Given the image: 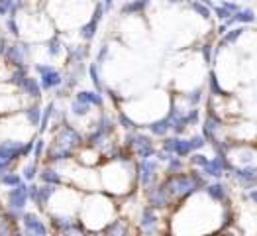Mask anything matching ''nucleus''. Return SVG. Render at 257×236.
<instances>
[{
    "mask_svg": "<svg viewBox=\"0 0 257 236\" xmlns=\"http://www.w3.org/2000/svg\"><path fill=\"white\" fill-rule=\"evenodd\" d=\"M34 73L38 75V81H40V87H42L43 93L57 91L65 83L63 73L51 63H36L34 65Z\"/></svg>",
    "mask_w": 257,
    "mask_h": 236,
    "instance_id": "nucleus-1",
    "label": "nucleus"
},
{
    "mask_svg": "<svg viewBox=\"0 0 257 236\" xmlns=\"http://www.w3.org/2000/svg\"><path fill=\"white\" fill-rule=\"evenodd\" d=\"M53 144L63 146L67 150L75 151L77 148H81V146L85 144V138H83V134L75 128V126H71V124H67V122H61V124H57V128H55Z\"/></svg>",
    "mask_w": 257,
    "mask_h": 236,
    "instance_id": "nucleus-2",
    "label": "nucleus"
},
{
    "mask_svg": "<svg viewBox=\"0 0 257 236\" xmlns=\"http://www.w3.org/2000/svg\"><path fill=\"white\" fill-rule=\"evenodd\" d=\"M22 140H0V173L12 170V166L20 160Z\"/></svg>",
    "mask_w": 257,
    "mask_h": 236,
    "instance_id": "nucleus-3",
    "label": "nucleus"
},
{
    "mask_svg": "<svg viewBox=\"0 0 257 236\" xmlns=\"http://www.w3.org/2000/svg\"><path fill=\"white\" fill-rule=\"evenodd\" d=\"M4 61L6 65L14 67V69H20V67H28V59H30V45L28 43L20 42H10L8 49L4 51Z\"/></svg>",
    "mask_w": 257,
    "mask_h": 236,
    "instance_id": "nucleus-4",
    "label": "nucleus"
},
{
    "mask_svg": "<svg viewBox=\"0 0 257 236\" xmlns=\"http://www.w3.org/2000/svg\"><path fill=\"white\" fill-rule=\"evenodd\" d=\"M126 146L132 148L140 160H150L151 155H155V148H153L151 138L144 136V134H138V132H130L126 136Z\"/></svg>",
    "mask_w": 257,
    "mask_h": 236,
    "instance_id": "nucleus-5",
    "label": "nucleus"
},
{
    "mask_svg": "<svg viewBox=\"0 0 257 236\" xmlns=\"http://www.w3.org/2000/svg\"><path fill=\"white\" fill-rule=\"evenodd\" d=\"M4 197H6V207H4V209L24 215V213H26L24 209H26V205H28V183L24 181L18 187L8 189Z\"/></svg>",
    "mask_w": 257,
    "mask_h": 236,
    "instance_id": "nucleus-6",
    "label": "nucleus"
},
{
    "mask_svg": "<svg viewBox=\"0 0 257 236\" xmlns=\"http://www.w3.org/2000/svg\"><path fill=\"white\" fill-rule=\"evenodd\" d=\"M20 224L24 236H49V228L38 213H24Z\"/></svg>",
    "mask_w": 257,
    "mask_h": 236,
    "instance_id": "nucleus-7",
    "label": "nucleus"
},
{
    "mask_svg": "<svg viewBox=\"0 0 257 236\" xmlns=\"http://www.w3.org/2000/svg\"><path fill=\"white\" fill-rule=\"evenodd\" d=\"M73 155H75V151L73 150H67V148L57 146V144H53V142H51V146H47V148H45V153H43V158H45V164H47V166L65 164V162H69Z\"/></svg>",
    "mask_w": 257,
    "mask_h": 236,
    "instance_id": "nucleus-8",
    "label": "nucleus"
},
{
    "mask_svg": "<svg viewBox=\"0 0 257 236\" xmlns=\"http://www.w3.org/2000/svg\"><path fill=\"white\" fill-rule=\"evenodd\" d=\"M155 175H157V162L155 160H140V164H138V179L146 189L153 185Z\"/></svg>",
    "mask_w": 257,
    "mask_h": 236,
    "instance_id": "nucleus-9",
    "label": "nucleus"
},
{
    "mask_svg": "<svg viewBox=\"0 0 257 236\" xmlns=\"http://www.w3.org/2000/svg\"><path fill=\"white\" fill-rule=\"evenodd\" d=\"M18 91H20L24 97H28L32 103H38V101L42 99V95H43V91H42V87H40L38 77H32V75H28V77L22 81V85L18 87Z\"/></svg>",
    "mask_w": 257,
    "mask_h": 236,
    "instance_id": "nucleus-10",
    "label": "nucleus"
},
{
    "mask_svg": "<svg viewBox=\"0 0 257 236\" xmlns=\"http://www.w3.org/2000/svg\"><path fill=\"white\" fill-rule=\"evenodd\" d=\"M38 179L42 181V185H53V187H61L63 185V175L59 173V170L55 166H43L40 168Z\"/></svg>",
    "mask_w": 257,
    "mask_h": 236,
    "instance_id": "nucleus-11",
    "label": "nucleus"
},
{
    "mask_svg": "<svg viewBox=\"0 0 257 236\" xmlns=\"http://www.w3.org/2000/svg\"><path fill=\"white\" fill-rule=\"evenodd\" d=\"M150 191H148V207L151 209H163V207H167L169 205V201H171V197L167 195V191L161 187V185H157V187H148Z\"/></svg>",
    "mask_w": 257,
    "mask_h": 236,
    "instance_id": "nucleus-12",
    "label": "nucleus"
},
{
    "mask_svg": "<svg viewBox=\"0 0 257 236\" xmlns=\"http://www.w3.org/2000/svg\"><path fill=\"white\" fill-rule=\"evenodd\" d=\"M59 187H53V185H40V191H38V201H36V207L40 211H47L49 209V203L53 199V195L57 193Z\"/></svg>",
    "mask_w": 257,
    "mask_h": 236,
    "instance_id": "nucleus-13",
    "label": "nucleus"
},
{
    "mask_svg": "<svg viewBox=\"0 0 257 236\" xmlns=\"http://www.w3.org/2000/svg\"><path fill=\"white\" fill-rule=\"evenodd\" d=\"M140 226H142V230H144L148 236L155 232V228H157V215H155V209L146 207V209L142 211V220H140Z\"/></svg>",
    "mask_w": 257,
    "mask_h": 236,
    "instance_id": "nucleus-14",
    "label": "nucleus"
},
{
    "mask_svg": "<svg viewBox=\"0 0 257 236\" xmlns=\"http://www.w3.org/2000/svg\"><path fill=\"white\" fill-rule=\"evenodd\" d=\"M75 101L85 103V105H88V107H98V108L104 105L102 95H100V93H96V91H79V93H77V97H75Z\"/></svg>",
    "mask_w": 257,
    "mask_h": 236,
    "instance_id": "nucleus-15",
    "label": "nucleus"
},
{
    "mask_svg": "<svg viewBox=\"0 0 257 236\" xmlns=\"http://www.w3.org/2000/svg\"><path fill=\"white\" fill-rule=\"evenodd\" d=\"M22 114H24L28 126H32L34 130L40 126V120H42V107H40L38 103H32L30 107H26L22 110Z\"/></svg>",
    "mask_w": 257,
    "mask_h": 236,
    "instance_id": "nucleus-16",
    "label": "nucleus"
},
{
    "mask_svg": "<svg viewBox=\"0 0 257 236\" xmlns=\"http://www.w3.org/2000/svg\"><path fill=\"white\" fill-rule=\"evenodd\" d=\"M63 49H65V45H63V40L59 38V34L49 36V40L45 43V53H47V57L55 59V57H59V55L63 53Z\"/></svg>",
    "mask_w": 257,
    "mask_h": 236,
    "instance_id": "nucleus-17",
    "label": "nucleus"
},
{
    "mask_svg": "<svg viewBox=\"0 0 257 236\" xmlns=\"http://www.w3.org/2000/svg\"><path fill=\"white\" fill-rule=\"evenodd\" d=\"M88 55V45H75L67 51V65H81Z\"/></svg>",
    "mask_w": 257,
    "mask_h": 236,
    "instance_id": "nucleus-18",
    "label": "nucleus"
},
{
    "mask_svg": "<svg viewBox=\"0 0 257 236\" xmlns=\"http://www.w3.org/2000/svg\"><path fill=\"white\" fill-rule=\"evenodd\" d=\"M128 234H130V228L122 218L112 220V222H108L106 226H104V236H128Z\"/></svg>",
    "mask_w": 257,
    "mask_h": 236,
    "instance_id": "nucleus-19",
    "label": "nucleus"
},
{
    "mask_svg": "<svg viewBox=\"0 0 257 236\" xmlns=\"http://www.w3.org/2000/svg\"><path fill=\"white\" fill-rule=\"evenodd\" d=\"M53 114H55V103L51 101V103H47L45 108L42 110V120H40V126H38V134L43 136L47 128H49V122H51V118H53Z\"/></svg>",
    "mask_w": 257,
    "mask_h": 236,
    "instance_id": "nucleus-20",
    "label": "nucleus"
},
{
    "mask_svg": "<svg viewBox=\"0 0 257 236\" xmlns=\"http://www.w3.org/2000/svg\"><path fill=\"white\" fill-rule=\"evenodd\" d=\"M38 173H40V162H36V160H30L24 168H22V179L26 181V183H32V181H36L38 179Z\"/></svg>",
    "mask_w": 257,
    "mask_h": 236,
    "instance_id": "nucleus-21",
    "label": "nucleus"
},
{
    "mask_svg": "<svg viewBox=\"0 0 257 236\" xmlns=\"http://www.w3.org/2000/svg\"><path fill=\"white\" fill-rule=\"evenodd\" d=\"M20 183H24V179H22L20 173L14 172V170L2 173V177H0V185H4V187H8V189H12V187H18Z\"/></svg>",
    "mask_w": 257,
    "mask_h": 236,
    "instance_id": "nucleus-22",
    "label": "nucleus"
},
{
    "mask_svg": "<svg viewBox=\"0 0 257 236\" xmlns=\"http://www.w3.org/2000/svg\"><path fill=\"white\" fill-rule=\"evenodd\" d=\"M148 128H150V132L153 136H165V134L171 130V122H169V118L165 116V118H161V120L151 122Z\"/></svg>",
    "mask_w": 257,
    "mask_h": 236,
    "instance_id": "nucleus-23",
    "label": "nucleus"
},
{
    "mask_svg": "<svg viewBox=\"0 0 257 236\" xmlns=\"http://www.w3.org/2000/svg\"><path fill=\"white\" fill-rule=\"evenodd\" d=\"M96 30H98V22L94 20H88L86 24L81 26V30H79V34H81V38L86 40V42H90L94 36H96Z\"/></svg>",
    "mask_w": 257,
    "mask_h": 236,
    "instance_id": "nucleus-24",
    "label": "nucleus"
},
{
    "mask_svg": "<svg viewBox=\"0 0 257 236\" xmlns=\"http://www.w3.org/2000/svg\"><path fill=\"white\" fill-rule=\"evenodd\" d=\"M150 4V0H134L126 6H122V14H138L142 10H146Z\"/></svg>",
    "mask_w": 257,
    "mask_h": 236,
    "instance_id": "nucleus-25",
    "label": "nucleus"
},
{
    "mask_svg": "<svg viewBox=\"0 0 257 236\" xmlns=\"http://www.w3.org/2000/svg\"><path fill=\"white\" fill-rule=\"evenodd\" d=\"M4 28H6V32L14 38V40H20L22 36V28H20V22L18 18H6L4 20Z\"/></svg>",
    "mask_w": 257,
    "mask_h": 236,
    "instance_id": "nucleus-26",
    "label": "nucleus"
},
{
    "mask_svg": "<svg viewBox=\"0 0 257 236\" xmlns=\"http://www.w3.org/2000/svg\"><path fill=\"white\" fill-rule=\"evenodd\" d=\"M88 75H90V81H92V85H94V91L102 95V91H104V87H102V81H100V73H98V65H96V63H92V65H90V67H88Z\"/></svg>",
    "mask_w": 257,
    "mask_h": 236,
    "instance_id": "nucleus-27",
    "label": "nucleus"
},
{
    "mask_svg": "<svg viewBox=\"0 0 257 236\" xmlns=\"http://www.w3.org/2000/svg\"><path fill=\"white\" fill-rule=\"evenodd\" d=\"M28 75H30V69H28V67H20V69H14V71H12V75H10V83H12V85L18 89V87L22 85V81H24V79H26Z\"/></svg>",
    "mask_w": 257,
    "mask_h": 236,
    "instance_id": "nucleus-28",
    "label": "nucleus"
},
{
    "mask_svg": "<svg viewBox=\"0 0 257 236\" xmlns=\"http://www.w3.org/2000/svg\"><path fill=\"white\" fill-rule=\"evenodd\" d=\"M45 148H47V144H45L43 136L36 138V142H34V151H32V158H34L36 162H42L43 153H45Z\"/></svg>",
    "mask_w": 257,
    "mask_h": 236,
    "instance_id": "nucleus-29",
    "label": "nucleus"
},
{
    "mask_svg": "<svg viewBox=\"0 0 257 236\" xmlns=\"http://www.w3.org/2000/svg\"><path fill=\"white\" fill-rule=\"evenodd\" d=\"M88 112H90V107L85 105V103H79V101H73V103H71V114H73V116L83 118Z\"/></svg>",
    "mask_w": 257,
    "mask_h": 236,
    "instance_id": "nucleus-30",
    "label": "nucleus"
},
{
    "mask_svg": "<svg viewBox=\"0 0 257 236\" xmlns=\"http://www.w3.org/2000/svg\"><path fill=\"white\" fill-rule=\"evenodd\" d=\"M191 151H193V148H191V142H189V140H179V138H177L175 153H177L179 158H185V155H189Z\"/></svg>",
    "mask_w": 257,
    "mask_h": 236,
    "instance_id": "nucleus-31",
    "label": "nucleus"
},
{
    "mask_svg": "<svg viewBox=\"0 0 257 236\" xmlns=\"http://www.w3.org/2000/svg\"><path fill=\"white\" fill-rule=\"evenodd\" d=\"M118 122L122 124V128H126L128 132H134V130H136V122L130 118L126 112H118Z\"/></svg>",
    "mask_w": 257,
    "mask_h": 236,
    "instance_id": "nucleus-32",
    "label": "nucleus"
},
{
    "mask_svg": "<svg viewBox=\"0 0 257 236\" xmlns=\"http://www.w3.org/2000/svg\"><path fill=\"white\" fill-rule=\"evenodd\" d=\"M208 195H210L214 201H222V199L226 197V189H224V185H210V187H208Z\"/></svg>",
    "mask_w": 257,
    "mask_h": 236,
    "instance_id": "nucleus-33",
    "label": "nucleus"
},
{
    "mask_svg": "<svg viewBox=\"0 0 257 236\" xmlns=\"http://www.w3.org/2000/svg\"><path fill=\"white\" fill-rule=\"evenodd\" d=\"M34 142H36V136H34V138H30V140H26V142L22 144L20 160L22 158H30V155H32V151H34Z\"/></svg>",
    "mask_w": 257,
    "mask_h": 236,
    "instance_id": "nucleus-34",
    "label": "nucleus"
},
{
    "mask_svg": "<svg viewBox=\"0 0 257 236\" xmlns=\"http://www.w3.org/2000/svg\"><path fill=\"white\" fill-rule=\"evenodd\" d=\"M38 191H40V185L38 183H28V201H32L34 205H36V201H38Z\"/></svg>",
    "mask_w": 257,
    "mask_h": 236,
    "instance_id": "nucleus-35",
    "label": "nucleus"
},
{
    "mask_svg": "<svg viewBox=\"0 0 257 236\" xmlns=\"http://www.w3.org/2000/svg\"><path fill=\"white\" fill-rule=\"evenodd\" d=\"M12 4H14V0H2L0 2V16H10V10H12Z\"/></svg>",
    "mask_w": 257,
    "mask_h": 236,
    "instance_id": "nucleus-36",
    "label": "nucleus"
},
{
    "mask_svg": "<svg viewBox=\"0 0 257 236\" xmlns=\"http://www.w3.org/2000/svg\"><path fill=\"white\" fill-rule=\"evenodd\" d=\"M106 57H108V45H102V49H100L98 55H96V65H102Z\"/></svg>",
    "mask_w": 257,
    "mask_h": 236,
    "instance_id": "nucleus-37",
    "label": "nucleus"
},
{
    "mask_svg": "<svg viewBox=\"0 0 257 236\" xmlns=\"http://www.w3.org/2000/svg\"><path fill=\"white\" fill-rule=\"evenodd\" d=\"M189 142H191V148H193V150L204 146V138H202V136H194L193 140H189Z\"/></svg>",
    "mask_w": 257,
    "mask_h": 236,
    "instance_id": "nucleus-38",
    "label": "nucleus"
},
{
    "mask_svg": "<svg viewBox=\"0 0 257 236\" xmlns=\"http://www.w3.org/2000/svg\"><path fill=\"white\" fill-rule=\"evenodd\" d=\"M193 164H194V166H200V168H204V166L208 164V160H206L204 155H200V153H196V155H193Z\"/></svg>",
    "mask_w": 257,
    "mask_h": 236,
    "instance_id": "nucleus-39",
    "label": "nucleus"
},
{
    "mask_svg": "<svg viewBox=\"0 0 257 236\" xmlns=\"http://www.w3.org/2000/svg\"><path fill=\"white\" fill-rule=\"evenodd\" d=\"M198 101H200V91H194L193 95L189 97V103H191V105H196Z\"/></svg>",
    "mask_w": 257,
    "mask_h": 236,
    "instance_id": "nucleus-40",
    "label": "nucleus"
},
{
    "mask_svg": "<svg viewBox=\"0 0 257 236\" xmlns=\"http://www.w3.org/2000/svg\"><path fill=\"white\" fill-rule=\"evenodd\" d=\"M112 2H114V0H104V10H110V8H112Z\"/></svg>",
    "mask_w": 257,
    "mask_h": 236,
    "instance_id": "nucleus-41",
    "label": "nucleus"
},
{
    "mask_svg": "<svg viewBox=\"0 0 257 236\" xmlns=\"http://www.w3.org/2000/svg\"><path fill=\"white\" fill-rule=\"evenodd\" d=\"M10 236H24V232H22V230H18V228H14V230H12V234Z\"/></svg>",
    "mask_w": 257,
    "mask_h": 236,
    "instance_id": "nucleus-42",
    "label": "nucleus"
},
{
    "mask_svg": "<svg viewBox=\"0 0 257 236\" xmlns=\"http://www.w3.org/2000/svg\"><path fill=\"white\" fill-rule=\"evenodd\" d=\"M249 199H253L257 203V191H251V193H249Z\"/></svg>",
    "mask_w": 257,
    "mask_h": 236,
    "instance_id": "nucleus-43",
    "label": "nucleus"
},
{
    "mask_svg": "<svg viewBox=\"0 0 257 236\" xmlns=\"http://www.w3.org/2000/svg\"><path fill=\"white\" fill-rule=\"evenodd\" d=\"M49 236H65V234H57V232H53V234H49Z\"/></svg>",
    "mask_w": 257,
    "mask_h": 236,
    "instance_id": "nucleus-44",
    "label": "nucleus"
},
{
    "mask_svg": "<svg viewBox=\"0 0 257 236\" xmlns=\"http://www.w3.org/2000/svg\"><path fill=\"white\" fill-rule=\"evenodd\" d=\"M0 177H2V173H0Z\"/></svg>",
    "mask_w": 257,
    "mask_h": 236,
    "instance_id": "nucleus-45",
    "label": "nucleus"
},
{
    "mask_svg": "<svg viewBox=\"0 0 257 236\" xmlns=\"http://www.w3.org/2000/svg\"><path fill=\"white\" fill-rule=\"evenodd\" d=\"M0 2H2V0H0Z\"/></svg>",
    "mask_w": 257,
    "mask_h": 236,
    "instance_id": "nucleus-46",
    "label": "nucleus"
}]
</instances>
